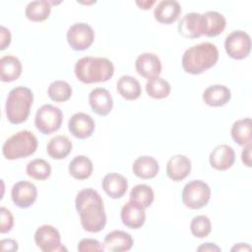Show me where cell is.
Listing matches in <instances>:
<instances>
[{"label":"cell","instance_id":"obj_39","mask_svg":"<svg viewBox=\"0 0 252 252\" xmlns=\"http://www.w3.org/2000/svg\"><path fill=\"white\" fill-rule=\"evenodd\" d=\"M2 251H16L18 250V242L14 239H2L0 241Z\"/></svg>","mask_w":252,"mask_h":252},{"label":"cell","instance_id":"obj_16","mask_svg":"<svg viewBox=\"0 0 252 252\" xmlns=\"http://www.w3.org/2000/svg\"><path fill=\"white\" fill-rule=\"evenodd\" d=\"M89 103L94 112L97 115H107L113 107V99L108 92L104 88H95L89 94Z\"/></svg>","mask_w":252,"mask_h":252},{"label":"cell","instance_id":"obj_29","mask_svg":"<svg viewBox=\"0 0 252 252\" xmlns=\"http://www.w3.org/2000/svg\"><path fill=\"white\" fill-rule=\"evenodd\" d=\"M51 11V2L46 0H36L30 2L25 10L26 17L32 22H42L46 20Z\"/></svg>","mask_w":252,"mask_h":252},{"label":"cell","instance_id":"obj_36","mask_svg":"<svg viewBox=\"0 0 252 252\" xmlns=\"http://www.w3.org/2000/svg\"><path fill=\"white\" fill-rule=\"evenodd\" d=\"M104 246L100 244L99 241L93 238H84L78 243V251L88 252V251H103Z\"/></svg>","mask_w":252,"mask_h":252},{"label":"cell","instance_id":"obj_5","mask_svg":"<svg viewBox=\"0 0 252 252\" xmlns=\"http://www.w3.org/2000/svg\"><path fill=\"white\" fill-rule=\"evenodd\" d=\"M37 139L29 130L17 132L8 138L2 147V154L7 159H18L27 158L35 153L37 149Z\"/></svg>","mask_w":252,"mask_h":252},{"label":"cell","instance_id":"obj_2","mask_svg":"<svg viewBox=\"0 0 252 252\" xmlns=\"http://www.w3.org/2000/svg\"><path fill=\"white\" fill-rule=\"evenodd\" d=\"M219 59V50L211 42H202L186 49L182 56V67L186 73L199 75L214 67Z\"/></svg>","mask_w":252,"mask_h":252},{"label":"cell","instance_id":"obj_27","mask_svg":"<svg viewBox=\"0 0 252 252\" xmlns=\"http://www.w3.org/2000/svg\"><path fill=\"white\" fill-rule=\"evenodd\" d=\"M1 66V81L2 82H13L17 80L22 74V63L13 55H6L0 59Z\"/></svg>","mask_w":252,"mask_h":252},{"label":"cell","instance_id":"obj_4","mask_svg":"<svg viewBox=\"0 0 252 252\" xmlns=\"http://www.w3.org/2000/svg\"><path fill=\"white\" fill-rule=\"evenodd\" d=\"M33 101L32 92L24 86H18L8 94L5 111L7 119L12 124H21L25 122L31 112Z\"/></svg>","mask_w":252,"mask_h":252},{"label":"cell","instance_id":"obj_17","mask_svg":"<svg viewBox=\"0 0 252 252\" xmlns=\"http://www.w3.org/2000/svg\"><path fill=\"white\" fill-rule=\"evenodd\" d=\"M235 160V153L233 149L226 145L217 146L210 154L209 161L212 167L217 170H226L230 168Z\"/></svg>","mask_w":252,"mask_h":252},{"label":"cell","instance_id":"obj_24","mask_svg":"<svg viewBox=\"0 0 252 252\" xmlns=\"http://www.w3.org/2000/svg\"><path fill=\"white\" fill-rule=\"evenodd\" d=\"M204 18V34L214 37L220 34L226 26L225 18L217 11H208L203 14Z\"/></svg>","mask_w":252,"mask_h":252},{"label":"cell","instance_id":"obj_34","mask_svg":"<svg viewBox=\"0 0 252 252\" xmlns=\"http://www.w3.org/2000/svg\"><path fill=\"white\" fill-rule=\"evenodd\" d=\"M27 174L36 180H45L51 174L50 164L42 158H35L27 164Z\"/></svg>","mask_w":252,"mask_h":252},{"label":"cell","instance_id":"obj_7","mask_svg":"<svg viewBox=\"0 0 252 252\" xmlns=\"http://www.w3.org/2000/svg\"><path fill=\"white\" fill-rule=\"evenodd\" d=\"M62 120L63 113L59 107L52 104H43L36 111L34 124L40 133L49 135L59 130Z\"/></svg>","mask_w":252,"mask_h":252},{"label":"cell","instance_id":"obj_11","mask_svg":"<svg viewBox=\"0 0 252 252\" xmlns=\"http://www.w3.org/2000/svg\"><path fill=\"white\" fill-rule=\"evenodd\" d=\"M37 189L35 185L28 180H21L15 183L11 190L13 203L22 209L30 208L36 200Z\"/></svg>","mask_w":252,"mask_h":252},{"label":"cell","instance_id":"obj_23","mask_svg":"<svg viewBox=\"0 0 252 252\" xmlns=\"http://www.w3.org/2000/svg\"><path fill=\"white\" fill-rule=\"evenodd\" d=\"M132 170L134 174L142 179H151L157 176L159 165L158 160L150 156L139 157L133 163Z\"/></svg>","mask_w":252,"mask_h":252},{"label":"cell","instance_id":"obj_8","mask_svg":"<svg viewBox=\"0 0 252 252\" xmlns=\"http://www.w3.org/2000/svg\"><path fill=\"white\" fill-rule=\"evenodd\" d=\"M224 48L229 57L236 60L244 59L251 50L250 35L240 30L233 31L225 37Z\"/></svg>","mask_w":252,"mask_h":252},{"label":"cell","instance_id":"obj_33","mask_svg":"<svg viewBox=\"0 0 252 252\" xmlns=\"http://www.w3.org/2000/svg\"><path fill=\"white\" fill-rule=\"evenodd\" d=\"M72 87L65 81L57 80L48 86L47 94L51 100L55 102H64L72 95Z\"/></svg>","mask_w":252,"mask_h":252},{"label":"cell","instance_id":"obj_10","mask_svg":"<svg viewBox=\"0 0 252 252\" xmlns=\"http://www.w3.org/2000/svg\"><path fill=\"white\" fill-rule=\"evenodd\" d=\"M34 242L43 252H59L67 249L61 244L59 231L52 225L43 224L34 233Z\"/></svg>","mask_w":252,"mask_h":252},{"label":"cell","instance_id":"obj_41","mask_svg":"<svg viewBox=\"0 0 252 252\" xmlns=\"http://www.w3.org/2000/svg\"><path fill=\"white\" fill-rule=\"evenodd\" d=\"M197 250L198 251H220V248L215 243L207 242V243H203L201 246H199L197 248Z\"/></svg>","mask_w":252,"mask_h":252},{"label":"cell","instance_id":"obj_9","mask_svg":"<svg viewBox=\"0 0 252 252\" xmlns=\"http://www.w3.org/2000/svg\"><path fill=\"white\" fill-rule=\"evenodd\" d=\"M94 32L86 23H76L67 32V41L72 49L83 51L88 49L94 42Z\"/></svg>","mask_w":252,"mask_h":252},{"label":"cell","instance_id":"obj_31","mask_svg":"<svg viewBox=\"0 0 252 252\" xmlns=\"http://www.w3.org/2000/svg\"><path fill=\"white\" fill-rule=\"evenodd\" d=\"M170 85L169 83L160 78L159 76L151 78L148 80L146 84V92L147 94L156 99H160L168 96L170 94Z\"/></svg>","mask_w":252,"mask_h":252},{"label":"cell","instance_id":"obj_35","mask_svg":"<svg viewBox=\"0 0 252 252\" xmlns=\"http://www.w3.org/2000/svg\"><path fill=\"white\" fill-rule=\"evenodd\" d=\"M190 229L194 236L198 238H204L208 236L212 230L211 220L207 216H204V215L196 216L191 220Z\"/></svg>","mask_w":252,"mask_h":252},{"label":"cell","instance_id":"obj_25","mask_svg":"<svg viewBox=\"0 0 252 252\" xmlns=\"http://www.w3.org/2000/svg\"><path fill=\"white\" fill-rule=\"evenodd\" d=\"M72 148V142L67 136L57 135L48 142L46 152L50 158L54 159H62L71 153Z\"/></svg>","mask_w":252,"mask_h":252},{"label":"cell","instance_id":"obj_6","mask_svg":"<svg viewBox=\"0 0 252 252\" xmlns=\"http://www.w3.org/2000/svg\"><path fill=\"white\" fill-rule=\"evenodd\" d=\"M211 198L209 185L202 180H192L185 184L182 190V202L190 209L197 210L205 207Z\"/></svg>","mask_w":252,"mask_h":252},{"label":"cell","instance_id":"obj_38","mask_svg":"<svg viewBox=\"0 0 252 252\" xmlns=\"http://www.w3.org/2000/svg\"><path fill=\"white\" fill-rule=\"evenodd\" d=\"M0 49L4 50L11 42V33L8 29L1 26V32H0Z\"/></svg>","mask_w":252,"mask_h":252},{"label":"cell","instance_id":"obj_18","mask_svg":"<svg viewBox=\"0 0 252 252\" xmlns=\"http://www.w3.org/2000/svg\"><path fill=\"white\" fill-rule=\"evenodd\" d=\"M180 13V4L175 0H161L154 10L155 19L164 25H170L175 22Z\"/></svg>","mask_w":252,"mask_h":252},{"label":"cell","instance_id":"obj_15","mask_svg":"<svg viewBox=\"0 0 252 252\" xmlns=\"http://www.w3.org/2000/svg\"><path fill=\"white\" fill-rule=\"evenodd\" d=\"M121 220L124 225L132 229H138L146 221L145 208L129 201L121 209Z\"/></svg>","mask_w":252,"mask_h":252},{"label":"cell","instance_id":"obj_40","mask_svg":"<svg viewBox=\"0 0 252 252\" xmlns=\"http://www.w3.org/2000/svg\"><path fill=\"white\" fill-rule=\"evenodd\" d=\"M241 159L245 165L248 167L251 166V143L244 146L241 153Z\"/></svg>","mask_w":252,"mask_h":252},{"label":"cell","instance_id":"obj_13","mask_svg":"<svg viewBox=\"0 0 252 252\" xmlns=\"http://www.w3.org/2000/svg\"><path fill=\"white\" fill-rule=\"evenodd\" d=\"M95 124L92 116L84 112H77L71 116L68 122L70 133L78 139H86L92 136Z\"/></svg>","mask_w":252,"mask_h":252},{"label":"cell","instance_id":"obj_22","mask_svg":"<svg viewBox=\"0 0 252 252\" xmlns=\"http://www.w3.org/2000/svg\"><path fill=\"white\" fill-rule=\"evenodd\" d=\"M202 97L204 102L209 106L219 107L226 104L229 101L231 94L227 87L224 85L217 84L208 87L203 92Z\"/></svg>","mask_w":252,"mask_h":252},{"label":"cell","instance_id":"obj_14","mask_svg":"<svg viewBox=\"0 0 252 252\" xmlns=\"http://www.w3.org/2000/svg\"><path fill=\"white\" fill-rule=\"evenodd\" d=\"M135 68L139 75L147 79H151L160 74L161 62L156 54L145 52L137 57Z\"/></svg>","mask_w":252,"mask_h":252},{"label":"cell","instance_id":"obj_26","mask_svg":"<svg viewBox=\"0 0 252 252\" xmlns=\"http://www.w3.org/2000/svg\"><path fill=\"white\" fill-rule=\"evenodd\" d=\"M116 89L119 94L127 100L137 99L142 94L140 82L136 78L128 75L119 78L116 84Z\"/></svg>","mask_w":252,"mask_h":252},{"label":"cell","instance_id":"obj_1","mask_svg":"<svg viewBox=\"0 0 252 252\" xmlns=\"http://www.w3.org/2000/svg\"><path fill=\"white\" fill-rule=\"evenodd\" d=\"M83 228L89 232H98L106 224V215L101 196L93 188L81 190L75 200Z\"/></svg>","mask_w":252,"mask_h":252},{"label":"cell","instance_id":"obj_12","mask_svg":"<svg viewBox=\"0 0 252 252\" xmlns=\"http://www.w3.org/2000/svg\"><path fill=\"white\" fill-rule=\"evenodd\" d=\"M178 32L187 38H197L204 35V18L203 14L191 12L187 13L180 20Z\"/></svg>","mask_w":252,"mask_h":252},{"label":"cell","instance_id":"obj_30","mask_svg":"<svg viewBox=\"0 0 252 252\" xmlns=\"http://www.w3.org/2000/svg\"><path fill=\"white\" fill-rule=\"evenodd\" d=\"M251 119L249 117L236 120L231 127V137L235 143L245 146L251 143Z\"/></svg>","mask_w":252,"mask_h":252},{"label":"cell","instance_id":"obj_37","mask_svg":"<svg viewBox=\"0 0 252 252\" xmlns=\"http://www.w3.org/2000/svg\"><path fill=\"white\" fill-rule=\"evenodd\" d=\"M0 215H1L0 232L1 233L9 232L14 225V218H13L11 212L8 209H6L5 207H1Z\"/></svg>","mask_w":252,"mask_h":252},{"label":"cell","instance_id":"obj_28","mask_svg":"<svg viewBox=\"0 0 252 252\" xmlns=\"http://www.w3.org/2000/svg\"><path fill=\"white\" fill-rule=\"evenodd\" d=\"M93 162L86 156H77L69 163V173L78 180H84L91 176L93 172Z\"/></svg>","mask_w":252,"mask_h":252},{"label":"cell","instance_id":"obj_19","mask_svg":"<svg viewBox=\"0 0 252 252\" xmlns=\"http://www.w3.org/2000/svg\"><path fill=\"white\" fill-rule=\"evenodd\" d=\"M191 167V160L186 156L175 155L167 161L166 174L173 181H181L189 175Z\"/></svg>","mask_w":252,"mask_h":252},{"label":"cell","instance_id":"obj_42","mask_svg":"<svg viewBox=\"0 0 252 252\" xmlns=\"http://www.w3.org/2000/svg\"><path fill=\"white\" fill-rule=\"evenodd\" d=\"M251 247L247 243H237L232 248L231 251H250Z\"/></svg>","mask_w":252,"mask_h":252},{"label":"cell","instance_id":"obj_20","mask_svg":"<svg viewBox=\"0 0 252 252\" xmlns=\"http://www.w3.org/2000/svg\"><path fill=\"white\" fill-rule=\"evenodd\" d=\"M103 191L112 199H119L125 195L128 189L127 179L116 172L106 174L101 182Z\"/></svg>","mask_w":252,"mask_h":252},{"label":"cell","instance_id":"obj_3","mask_svg":"<svg viewBox=\"0 0 252 252\" xmlns=\"http://www.w3.org/2000/svg\"><path fill=\"white\" fill-rule=\"evenodd\" d=\"M77 79L85 84L106 82L114 74L112 62L105 57L86 56L77 60L75 64Z\"/></svg>","mask_w":252,"mask_h":252},{"label":"cell","instance_id":"obj_43","mask_svg":"<svg viewBox=\"0 0 252 252\" xmlns=\"http://www.w3.org/2000/svg\"><path fill=\"white\" fill-rule=\"evenodd\" d=\"M136 4H137L138 6H140L141 9L148 10V9H150V8L155 4V1H154V0H152V1H142V2L137 1Z\"/></svg>","mask_w":252,"mask_h":252},{"label":"cell","instance_id":"obj_21","mask_svg":"<svg viewBox=\"0 0 252 252\" xmlns=\"http://www.w3.org/2000/svg\"><path fill=\"white\" fill-rule=\"evenodd\" d=\"M132 236L123 230H113L106 234L103 241L104 249L113 252L128 251L133 246Z\"/></svg>","mask_w":252,"mask_h":252},{"label":"cell","instance_id":"obj_32","mask_svg":"<svg viewBox=\"0 0 252 252\" xmlns=\"http://www.w3.org/2000/svg\"><path fill=\"white\" fill-rule=\"evenodd\" d=\"M129 197H130V201L147 209L154 202L155 194L153 189L149 185L138 184L131 189Z\"/></svg>","mask_w":252,"mask_h":252}]
</instances>
